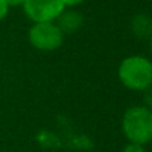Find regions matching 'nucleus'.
<instances>
[{
	"label": "nucleus",
	"mask_w": 152,
	"mask_h": 152,
	"mask_svg": "<svg viewBox=\"0 0 152 152\" xmlns=\"http://www.w3.org/2000/svg\"><path fill=\"white\" fill-rule=\"evenodd\" d=\"M118 80L133 92H145L152 87V61L142 55L124 58L118 65Z\"/></svg>",
	"instance_id": "1"
},
{
	"label": "nucleus",
	"mask_w": 152,
	"mask_h": 152,
	"mask_svg": "<svg viewBox=\"0 0 152 152\" xmlns=\"http://www.w3.org/2000/svg\"><path fill=\"white\" fill-rule=\"evenodd\" d=\"M121 130L129 142L145 146L152 142V112L143 105L130 106L121 118Z\"/></svg>",
	"instance_id": "2"
},
{
	"label": "nucleus",
	"mask_w": 152,
	"mask_h": 152,
	"mask_svg": "<svg viewBox=\"0 0 152 152\" xmlns=\"http://www.w3.org/2000/svg\"><path fill=\"white\" fill-rule=\"evenodd\" d=\"M65 34L55 22H34L28 30L30 45L42 52H53L64 43Z\"/></svg>",
	"instance_id": "3"
},
{
	"label": "nucleus",
	"mask_w": 152,
	"mask_h": 152,
	"mask_svg": "<svg viewBox=\"0 0 152 152\" xmlns=\"http://www.w3.org/2000/svg\"><path fill=\"white\" fill-rule=\"evenodd\" d=\"M22 10L25 16L34 22H55L64 12L62 0H24Z\"/></svg>",
	"instance_id": "4"
},
{
	"label": "nucleus",
	"mask_w": 152,
	"mask_h": 152,
	"mask_svg": "<svg viewBox=\"0 0 152 152\" xmlns=\"http://www.w3.org/2000/svg\"><path fill=\"white\" fill-rule=\"evenodd\" d=\"M55 24L59 27V30L64 34H72L75 31H78L83 25V16L80 12L71 9V7H65L64 12L56 18Z\"/></svg>",
	"instance_id": "5"
},
{
	"label": "nucleus",
	"mask_w": 152,
	"mask_h": 152,
	"mask_svg": "<svg viewBox=\"0 0 152 152\" xmlns=\"http://www.w3.org/2000/svg\"><path fill=\"white\" fill-rule=\"evenodd\" d=\"M132 33L140 40H149L152 37V18L146 13H137L130 21Z\"/></svg>",
	"instance_id": "6"
},
{
	"label": "nucleus",
	"mask_w": 152,
	"mask_h": 152,
	"mask_svg": "<svg viewBox=\"0 0 152 152\" xmlns=\"http://www.w3.org/2000/svg\"><path fill=\"white\" fill-rule=\"evenodd\" d=\"M143 106L148 108L152 112V87L146 89V90L143 92Z\"/></svg>",
	"instance_id": "7"
},
{
	"label": "nucleus",
	"mask_w": 152,
	"mask_h": 152,
	"mask_svg": "<svg viewBox=\"0 0 152 152\" xmlns=\"http://www.w3.org/2000/svg\"><path fill=\"white\" fill-rule=\"evenodd\" d=\"M123 152H145V148L142 145H137V143H132L129 142L124 148H123Z\"/></svg>",
	"instance_id": "8"
},
{
	"label": "nucleus",
	"mask_w": 152,
	"mask_h": 152,
	"mask_svg": "<svg viewBox=\"0 0 152 152\" xmlns=\"http://www.w3.org/2000/svg\"><path fill=\"white\" fill-rule=\"evenodd\" d=\"M9 9H10V6L7 4V1L6 0H0V21H3L7 16Z\"/></svg>",
	"instance_id": "9"
},
{
	"label": "nucleus",
	"mask_w": 152,
	"mask_h": 152,
	"mask_svg": "<svg viewBox=\"0 0 152 152\" xmlns=\"http://www.w3.org/2000/svg\"><path fill=\"white\" fill-rule=\"evenodd\" d=\"M84 0H62V3H64V6L65 7H75V6H78V4H81Z\"/></svg>",
	"instance_id": "10"
},
{
	"label": "nucleus",
	"mask_w": 152,
	"mask_h": 152,
	"mask_svg": "<svg viewBox=\"0 0 152 152\" xmlns=\"http://www.w3.org/2000/svg\"><path fill=\"white\" fill-rule=\"evenodd\" d=\"M6 1H7V4L12 7V6H21L24 0H6Z\"/></svg>",
	"instance_id": "11"
},
{
	"label": "nucleus",
	"mask_w": 152,
	"mask_h": 152,
	"mask_svg": "<svg viewBox=\"0 0 152 152\" xmlns=\"http://www.w3.org/2000/svg\"><path fill=\"white\" fill-rule=\"evenodd\" d=\"M149 49H151V55H152V37L149 39Z\"/></svg>",
	"instance_id": "12"
}]
</instances>
